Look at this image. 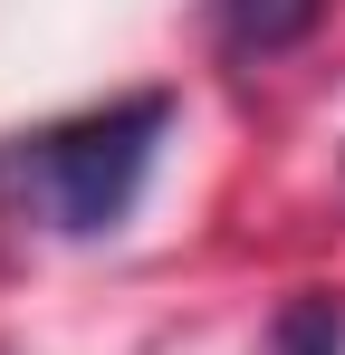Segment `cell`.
I'll return each mask as SVG.
<instances>
[{
    "instance_id": "cell-1",
    "label": "cell",
    "mask_w": 345,
    "mask_h": 355,
    "mask_svg": "<svg viewBox=\"0 0 345 355\" xmlns=\"http://www.w3.org/2000/svg\"><path fill=\"white\" fill-rule=\"evenodd\" d=\"M172 125V96H115L96 116H67V125H39L0 154V182L10 202L57 240H96L134 211V192L154 173V144Z\"/></svg>"
},
{
    "instance_id": "cell-2",
    "label": "cell",
    "mask_w": 345,
    "mask_h": 355,
    "mask_svg": "<svg viewBox=\"0 0 345 355\" xmlns=\"http://www.w3.org/2000/svg\"><path fill=\"white\" fill-rule=\"evenodd\" d=\"M317 19H326V0H211V29H221L230 58H278Z\"/></svg>"
},
{
    "instance_id": "cell-3",
    "label": "cell",
    "mask_w": 345,
    "mask_h": 355,
    "mask_svg": "<svg viewBox=\"0 0 345 355\" xmlns=\"http://www.w3.org/2000/svg\"><path fill=\"white\" fill-rule=\"evenodd\" d=\"M269 355H345V297H288Z\"/></svg>"
}]
</instances>
